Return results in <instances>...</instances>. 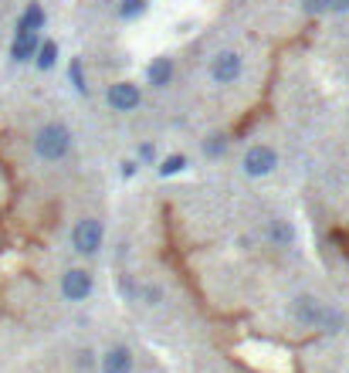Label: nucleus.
<instances>
[{
    "instance_id": "nucleus-5",
    "label": "nucleus",
    "mask_w": 349,
    "mask_h": 373,
    "mask_svg": "<svg viewBox=\"0 0 349 373\" xmlns=\"http://www.w3.org/2000/svg\"><path fill=\"white\" fill-rule=\"evenodd\" d=\"M106 102L112 112H133V109H139L143 92H139L136 82H112L106 92Z\"/></svg>"
},
{
    "instance_id": "nucleus-20",
    "label": "nucleus",
    "mask_w": 349,
    "mask_h": 373,
    "mask_svg": "<svg viewBox=\"0 0 349 373\" xmlns=\"http://www.w3.org/2000/svg\"><path fill=\"white\" fill-rule=\"evenodd\" d=\"M156 160V146L153 143H139V163H153Z\"/></svg>"
},
{
    "instance_id": "nucleus-23",
    "label": "nucleus",
    "mask_w": 349,
    "mask_h": 373,
    "mask_svg": "<svg viewBox=\"0 0 349 373\" xmlns=\"http://www.w3.org/2000/svg\"><path fill=\"white\" fill-rule=\"evenodd\" d=\"M119 289L126 292V296H136V285H133V279H119Z\"/></svg>"
},
{
    "instance_id": "nucleus-19",
    "label": "nucleus",
    "mask_w": 349,
    "mask_h": 373,
    "mask_svg": "<svg viewBox=\"0 0 349 373\" xmlns=\"http://www.w3.org/2000/svg\"><path fill=\"white\" fill-rule=\"evenodd\" d=\"M139 173V160H122V167H119V177L122 180H133Z\"/></svg>"
},
{
    "instance_id": "nucleus-7",
    "label": "nucleus",
    "mask_w": 349,
    "mask_h": 373,
    "mask_svg": "<svg viewBox=\"0 0 349 373\" xmlns=\"http://www.w3.org/2000/svg\"><path fill=\"white\" fill-rule=\"evenodd\" d=\"M92 275L85 268H68L65 275H61V296L68 299V302H85L92 296Z\"/></svg>"
},
{
    "instance_id": "nucleus-6",
    "label": "nucleus",
    "mask_w": 349,
    "mask_h": 373,
    "mask_svg": "<svg viewBox=\"0 0 349 373\" xmlns=\"http://www.w3.org/2000/svg\"><path fill=\"white\" fill-rule=\"evenodd\" d=\"M241 55L238 51H217L211 58V78L217 82V85H231V82H238L241 78Z\"/></svg>"
},
{
    "instance_id": "nucleus-17",
    "label": "nucleus",
    "mask_w": 349,
    "mask_h": 373,
    "mask_svg": "<svg viewBox=\"0 0 349 373\" xmlns=\"http://www.w3.org/2000/svg\"><path fill=\"white\" fill-rule=\"evenodd\" d=\"M224 150H228V136H221V133L204 143V153L207 156H224Z\"/></svg>"
},
{
    "instance_id": "nucleus-2",
    "label": "nucleus",
    "mask_w": 349,
    "mask_h": 373,
    "mask_svg": "<svg viewBox=\"0 0 349 373\" xmlns=\"http://www.w3.org/2000/svg\"><path fill=\"white\" fill-rule=\"evenodd\" d=\"M295 316L302 319L305 326H316V329H329V333H336V329L343 326V316L339 312H333L329 306H322L319 299H295Z\"/></svg>"
},
{
    "instance_id": "nucleus-3",
    "label": "nucleus",
    "mask_w": 349,
    "mask_h": 373,
    "mask_svg": "<svg viewBox=\"0 0 349 373\" xmlns=\"http://www.w3.org/2000/svg\"><path fill=\"white\" fill-rule=\"evenodd\" d=\"M102 241H106V228H102L99 218L75 221V228H72V248H75L78 255H85V258L99 255V251H102Z\"/></svg>"
},
{
    "instance_id": "nucleus-15",
    "label": "nucleus",
    "mask_w": 349,
    "mask_h": 373,
    "mask_svg": "<svg viewBox=\"0 0 349 373\" xmlns=\"http://www.w3.org/2000/svg\"><path fill=\"white\" fill-rule=\"evenodd\" d=\"M187 163H190V160H187L183 153L167 156V160L160 163V177H177V173H183V170H187Z\"/></svg>"
},
{
    "instance_id": "nucleus-9",
    "label": "nucleus",
    "mask_w": 349,
    "mask_h": 373,
    "mask_svg": "<svg viewBox=\"0 0 349 373\" xmlns=\"http://www.w3.org/2000/svg\"><path fill=\"white\" fill-rule=\"evenodd\" d=\"M133 370V353L126 346H112L102 357V373H129Z\"/></svg>"
},
{
    "instance_id": "nucleus-8",
    "label": "nucleus",
    "mask_w": 349,
    "mask_h": 373,
    "mask_svg": "<svg viewBox=\"0 0 349 373\" xmlns=\"http://www.w3.org/2000/svg\"><path fill=\"white\" fill-rule=\"evenodd\" d=\"M38 45H41V38H38V34H34V31H21V28H17L14 41H11V58H14L17 65L31 62V58H34V51H38Z\"/></svg>"
},
{
    "instance_id": "nucleus-14",
    "label": "nucleus",
    "mask_w": 349,
    "mask_h": 373,
    "mask_svg": "<svg viewBox=\"0 0 349 373\" xmlns=\"http://www.w3.org/2000/svg\"><path fill=\"white\" fill-rule=\"evenodd\" d=\"M68 82L75 85L78 95H89V78H85V62H82V58H72V65H68Z\"/></svg>"
},
{
    "instance_id": "nucleus-21",
    "label": "nucleus",
    "mask_w": 349,
    "mask_h": 373,
    "mask_svg": "<svg viewBox=\"0 0 349 373\" xmlns=\"http://www.w3.org/2000/svg\"><path fill=\"white\" fill-rule=\"evenodd\" d=\"M329 14H349V0H326Z\"/></svg>"
},
{
    "instance_id": "nucleus-4",
    "label": "nucleus",
    "mask_w": 349,
    "mask_h": 373,
    "mask_svg": "<svg viewBox=\"0 0 349 373\" xmlns=\"http://www.w3.org/2000/svg\"><path fill=\"white\" fill-rule=\"evenodd\" d=\"M275 167H278V153H275L268 143H255V146H248V153L241 156V170L248 173V177H268V173H275Z\"/></svg>"
},
{
    "instance_id": "nucleus-1",
    "label": "nucleus",
    "mask_w": 349,
    "mask_h": 373,
    "mask_svg": "<svg viewBox=\"0 0 349 373\" xmlns=\"http://www.w3.org/2000/svg\"><path fill=\"white\" fill-rule=\"evenodd\" d=\"M34 153L48 160V163H58L72 153V129L65 123H48L34 133Z\"/></svg>"
},
{
    "instance_id": "nucleus-13",
    "label": "nucleus",
    "mask_w": 349,
    "mask_h": 373,
    "mask_svg": "<svg viewBox=\"0 0 349 373\" xmlns=\"http://www.w3.org/2000/svg\"><path fill=\"white\" fill-rule=\"evenodd\" d=\"M268 238H272L275 245H282V248H289L292 241H295V228H292L289 221H272V224H268Z\"/></svg>"
},
{
    "instance_id": "nucleus-11",
    "label": "nucleus",
    "mask_w": 349,
    "mask_h": 373,
    "mask_svg": "<svg viewBox=\"0 0 349 373\" xmlns=\"http://www.w3.org/2000/svg\"><path fill=\"white\" fill-rule=\"evenodd\" d=\"M45 24H48V14H45V7L41 4H28L24 11H21V17H17V28L21 31H45Z\"/></svg>"
},
{
    "instance_id": "nucleus-12",
    "label": "nucleus",
    "mask_w": 349,
    "mask_h": 373,
    "mask_svg": "<svg viewBox=\"0 0 349 373\" xmlns=\"http://www.w3.org/2000/svg\"><path fill=\"white\" fill-rule=\"evenodd\" d=\"M34 65H38L41 72H51V68L58 65V41H41L38 51H34Z\"/></svg>"
},
{
    "instance_id": "nucleus-18",
    "label": "nucleus",
    "mask_w": 349,
    "mask_h": 373,
    "mask_svg": "<svg viewBox=\"0 0 349 373\" xmlns=\"http://www.w3.org/2000/svg\"><path fill=\"white\" fill-rule=\"evenodd\" d=\"M299 4H302V11L309 17H322V14H329V11H326V0H299Z\"/></svg>"
},
{
    "instance_id": "nucleus-22",
    "label": "nucleus",
    "mask_w": 349,
    "mask_h": 373,
    "mask_svg": "<svg viewBox=\"0 0 349 373\" xmlns=\"http://www.w3.org/2000/svg\"><path fill=\"white\" fill-rule=\"evenodd\" d=\"M143 299H146V306H156V302L163 299V292H160V289H153V285H146V289H143Z\"/></svg>"
},
{
    "instance_id": "nucleus-16",
    "label": "nucleus",
    "mask_w": 349,
    "mask_h": 373,
    "mask_svg": "<svg viewBox=\"0 0 349 373\" xmlns=\"http://www.w3.org/2000/svg\"><path fill=\"white\" fill-rule=\"evenodd\" d=\"M146 14V0H119V17L122 21H136Z\"/></svg>"
},
{
    "instance_id": "nucleus-10",
    "label": "nucleus",
    "mask_w": 349,
    "mask_h": 373,
    "mask_svg": "<svg viewBox=\"0 0 349 373\" xmlns=\"http://www.w3.org/2000/svg\"><path fill=\"white\" fill-rule=\"evenodd\" d=\"M146 82H150L153 89H167L170 82H173V62L170 58H153L150 68H146Z\"/></svg>"
}]
</instances>
